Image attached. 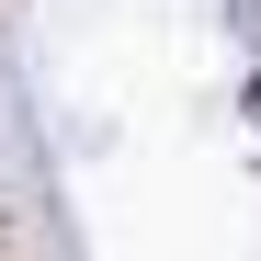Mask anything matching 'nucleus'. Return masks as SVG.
<instances>
[{"label": "nucleus", "mask_w": 261, "mask_h": 261, "mask_svg": "<svg viewBox=\"0 0 261 261\" xmlns=\"http://www.w3.org/2000/svg\"><path fill=\"white\" fill-rule=\"evenodd\" d=\"M0 250H12V216H0Z\"/></svg>", "instance_id": "nucleus-1"}]
</instances>
